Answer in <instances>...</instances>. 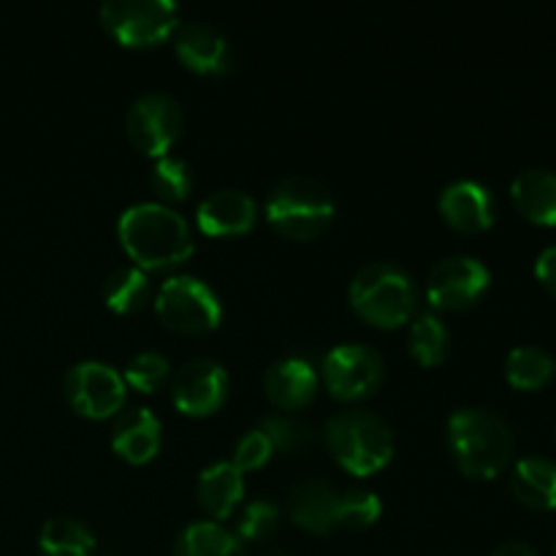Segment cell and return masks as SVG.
<instances>
[{"label":"cell","instance_id":"obj_18","mask_svg":"<svg viewBox=\"0 0 556 556\" xmlns=\"http://www.w3.org/2000/svg\"><path fill=\"white\" fill-rule=\"evenodd\" d=\"M163 445V424L150 407L119 410L112 427V448L130 465H147Z\"/></svg>","mask_w":556,"mask_h":556},{"label":"cell","instance_id":"obj_17","mask_svg":"<svg viewBox=\"0 0 556 556\" xmlns=\"http://www.w3.org/2000/svg\"><path fill=\"white\" fill-rule=\"evenodd\" d=\"M318 369L302 356H280L264 372V391L280 410H302L318 394Z\"/></svg>","mask_w":556,"mask_h":556},{"label":"cell","instance_id":"obj_19","mask_svg":"<svg viewBox=\"0 0 556 556\" xmlns=\"http://www.w3.org/2000/svg\"><path fill=\"white\" fill-rule=\"evenodd\" d=\"M195 497L212 519H228L244 497V472L231 459L212 462L199 472Z\"/></svg>","mask_w":556,"mask_h":556},{"label":"cell","instance_id":"obj_16","mask_svg":"<svg viewBox=\"0 0 556 556\" xmlns=\"http://www.w3.org/2000/svg\"><path fill=\"white\" fill-rule=\"evenodd\" d=\"M293 525L313 535H329L340 527V492L320 478H302L288 492Z\"/></svg>","mask_w":556,"mask_h":556},{"label":"cell","instance_id":"obj_3","mask_svg":"<svg viewBox=\"0 0 556 556\" xmlns=\"http://www.w3.org/2000/svg\"><path fill=\"white\" fill-rule=\"evenodd\" d=\"M324 443L337 465L358 478L383 470L396 448L391 424L378 413L364 410V407L334 413L324 424Z\"/></svg>","mask_w":556,"mask_h":556},{"label":"cell","instance_id":"obj_2","mask_svg":"<svg viewBox=\"0 0 556 556\" xmlns=\"http://www.w3.org/2000/svg\"><path fill=\"white\" fill-rule=\"evenodd\" d=\"M448 451L467 478L492 481L510 465L516 438L510 424L486 407H459L448 418Z\"/></svg>","mask_w":556,"mask_h":556},{"label":"cell","instance_id":"obj_9","mask_svg":"<svg viewBox=\"0 0 556 556\" xmlns=\"http://www.w3.org/2000/svg\"><path fill=\"white\" fill-rule=\"evenodd\" d=\"M318 378L337 400H364L372 396L386 380V358L367 342H342L326 353Z\"/></svg>","mask_w":556,"mask_h":556},{"label":"cell","instance_id":"obj_5","mask_svg":"<svg viewBox=\"0 0 556 556\" xmlns=\"http://www.w3.org/2000/svg\"><path fill=\"white\" fill-rule=\"evenodd\" d=\"M337 215V201L329 185L313 174H288L266 195V217L288 239L320 237Z\"/></svg>","mask_w":556,"mask_h":556},{"label":"cell","instance_id":"obj_22","mask_svg":"<svg viewBox=\"0 0 556 556\" xmlns=\"http://www.w3.org/2000/svg\"><path fill=\"white\" fill-rule=\"evenodd\" d=\"M174 556H248L233 530L212 519L190 521L174 541Z\"/></svg>","mask_w":556,"mask_h":556},{"label":"cell","instance_id":"obj_10","mask_svg":"<svg viewBox=\"0 0 556 556\" xmlns=\"http://www.w3.org/2000/svg\"><path fill=\"white\" fill-rule=\"evenodd\" d=\"M65 400L85 418H112L125 405V380L112 364L85 358L65 372Z\"/></svg>","mask_w":556,"mask_h":556},{"label":"cell","instance_id":"obj_35","mask_svg":"<svg viewBox=\"0 0 556 556\" xmlns=\"http://www.w3.org/2000/svg\"><path fill=\"white\" fill-rule=\"evenodd\" d=\"M261 556H293L291 552H282V548H271V552H264Z\"/></svg>","mask_w":556,"mask_h":556},{"label":"cell","instance_id":"obj_14","mask_svg":"<svg viewBox=\"0 0 556 556\" xmlns=\"http://www.w3.org/2000/svg\"><path fill=\"white\" fill-rule=\"evenodd\" d=\"M438 210L451 228L462 233H481L492 228L497 204L486 185L476 179H454L440 190Z\"/></svg>","mask_w":556,"mask_h":556},{"label":"cell","instance_id":"obj_24","mask_svg":"<svg viewBox=\"0 0 556 556\" xmlns=\"http://www.w3.org/2000/svg\"><path fill=\"white\" fill-rule=\"evenodd\" d=\"M38 548L43 556H92L96 554V535L76 516L58 514L43 521L41 532H38Z\"/></svg>","mask_w":556,"mask_h":556},{"label":"cell","instance_id":"obj_21","mask_svg":"<svg viewBox=\"0 0 556 556\" xmlns=\"http://www.w3.org/2000/svg\"><path fill=\"white\" fill-rule=\"evenodd\" d=\"M516 500L532 510L556 508V462L546 456H525L510 470Z\"/></svg>","mask_w":556,"mask_h":556},{"label":"cell","instance_id":"obj_20","mask_svg":"<svg viewBox=\"0 0 556 556\" xmlns=\"http://www.w3.org/2000/svg\"><path fill=\"white\" fill-rule=\"evenodd\" d=\"M510 199L521 217L535 226H556V172L525 168L510 182Z\"/></svg>","mask_w":556,"mask_h":556},{"label":"cell","instance_id":"obj_36","mask_svg":"<svg viewBox=\"0 0 556 556\" xmlns=\"http://www.w3.org/2000/svg\"><path fill=\"white\" fill-rule=\"evenodd\" d=\"M554 556H556V546H554Z\"/></svg>","mask_w":556,"mask_h":556},{"label":"cell","instance_id":"obj_31","mask_svg":"<svg viewBox=\"0 0 556 556\" xmlns=\"http://www.w3.org/2000/svg\"><path fill=\"white\" fill-rule=\"evenodd\" d=\"M277 525H280V508H277V503H271L266 497H255L242 508V514L237 519V530L233 532H237L242 543L266 541L277 530Z\"/></svg>","mask_w":556,"mask_h":556},{"label":"cell","instance_id":"obj_8","mask_svg":"<svg viewBox=\"0 0 556 556\" xmlns=\"http://www.w3.org/2000/svg\"><path fill=\"white\" fill-rule=\"evenodd\" d=\"M185 128L182 103L166 90H147L134 98L125 112V134L130 144L152 157L168 155Z\"/></svg>","mask_w":556,"mask_h":556},{"label":"cell","instance_id":"obj_6","mask_svg":"<svg viewBox=\"0 0 556 556\" xmlns=\"http://www.w3.org/2000/svg\"><path fill=\"white\" fill-rule=\"evenodd\" d=\"M155 313L166 329L199 337L220 326L223 304L201 277L172 275L157 288Z\"/></svg>","mask_w":556,"mask_h":556},{"label":"cell","instance_id":"obj_28","mask_svg":"<svg viewBox=\"0 0 556 556\" xmlns=\"http://www.w3.org/2000/svg\"><path fill=\"white\" fill-rule=\"evenodd\" d=\"M261 432L271 440L280 454H302L315 443V432L307 421L288 413H271L261 421Z\"/></svg>","mask_w":556,"mask_h":556},{"label":"cell","instance_id":"obj_30","mask_svg":"<svg viewBox=\"0 0 556 556\" xmlns=\"http://www.w3.org/2000/svg\"><path fill=\"white\" fill-rule=\"evenodd\" d=\"M383 514V503L372 489H345L340 492V527L345 530H367Z\"/></svg>","mask_w":556,"mask_h":556},{"label":"cell","instance_id":"obj_32","mask_svg":"<svg viewBox=\"0 0 556 556\" xmlns=\"http://www.w3.org/2000/svg\"><path fill=\"white\" fill-rule=\"evenodd\" d=\"M271 454H275V445H271V440L261 432V427H255L237 440L231 462L239 467V470L248 472V470H258V467H264L266 462L271 459Z\"/></svg>","mask_w":556,"mask_h":556},{"label":"cell","instance_id":"obj_29","mask_svg":"<svg viewBox=\"0 0 556 556\" xmlns=\"http://www.w3.org/2000/svg\"><path fill=\"white\" fill-rule=\"evenodd\" d=\"M172 378V362L161 351H139L125 364L123 380L141 394H155Z\"/></svg>","mask_w":556,"mask_h":556},{"label":"cell","instance_id":"obj_23","mask_svg":"<svg viewBox=\"0 0 556 556\" xmlns=\"http://www.w3.org/2000/svg\"><path fill=\"white\" fill-rule=\"evenodd\" d=\"M101 293L112 313L134 315L150 304L152 286L144 269H139L136 264H123L109 271L101 286Z\"/></svg>","mask_w":556,"mask_h":556},{"label":"cell","instance_id":"obj_26","mask_svg":"<svg viewBox=\"0 0 556 556\" xmlns=\"http://www.w3.org/2000/svg\"><path fill=\"white\" fill-rule=\"evenodd\" d=\"M556 372V362L552 353L538 345H519L505 358V378L519 391H538L552 383Z\"/></svg>","mask_w":556,"mask_h":556},{"label":"cell","instance_id":"obj_13","mask_svg":"<svg viewBox=\"0 0 556 556\" xmlns=\"http://www.w3.org/2000/svg\"><path fill=\"white\" fill-rule=\"evenodd\" d=\"M172 38H174V52H177V58L182 60L185 68H190L193 74L220 76V74H228V71H233V65H237L231 43H228V38L223 36L220 27H215L212 22H204V20L179 22Z\"/></svg>","mask_w":556,"mask_h":556},{"label":"cell","instance_id":"obj_12","mask_svg":"<svg viewBox=\"0 0 556 556\" xmlns=\"http://www.w3.org/2000/svg\"><path fill=\"white\" fill-rule=\"evenodd\" d=\"M231 378L215 358H190L172 375V402L179 413L193 418L212 416L228 400Z\"/></svg>","mask_w":556,"mask_h":556},{"label":"cell","instance_id":"obj_33","mask_svg":"<svg viewBox=\"0 0 556 556\" xmlns=\"http://www.w3.org/2000/svg\"><path fill=\"white\" fill-rule=\"evenodd\" d=\"M535 277L541 280V286L546 291H552L556 296V244L543 250L535 261Z\"/></svg>","mask_w":556,"mask_h":556},{"label":"cell","instance_id":"obj_25","mask_svg":"<svg viewBox=\"0 0 556 556\" xmlns=\"http://www.w3.org/2000/svg\"><path fill=\"white\" fill-rule=\"evenodd\" d=\"M407 348H410V356L421 367H438V364H443L451 348V334L445 320L434 309L413 315L410 329H407Z\"/></svg>","mask_w":556,"mask_h":556},{"label":"cell","instance_id":"obj_27","mask_svg":"<svg viewBox=\"0 0 556 556\" xmlns=\"http://www.w3.org/2000/svg\"><path fill=\"white\" fill-rule=\"evenodd\" d=\"M150 188L161 199V204H179L193 193V172L182 157L163 155L150 172Z\"/></svg>","mask_w":556,"mask_h":556},{"label":"cell","instance_id":"obj_7","mask_svg":"<svg viewBox=\"0 0 556 556\" xmlns=\"http://www.w3.org/2000/svg\"><path fill=\"white\" fill-rule=\"evenodd\" d=\"M98 20L123 47H157L177 30L179 9L172 0H106Z\"/></svg>","mask_w":556,"mask_h":556},{"label":"cell","instance_id":"obj_1","mask_svg":"<svg viewBox=\"0 0 556 556\" xmlns=\"http://www.w3.org/2000/svg\"><path fill=\"white\" fill-rule=\"evenodd\" d=\"M117 239L139 269H174L193 255L190 223L161 201H136L117 217Z\"/></svg>","mask_w":556,"mask_h":556},{"label":"cell","instance_id":"obj_34","mask_svg":"<svg viewBox=\"0 0 556 556\" xmlns=\"http://www.w3.org/2000/svg\"><path fill=\"white\" fill-rule=\"evenodd\" d=\"M489 556H541V554H538L535 546H530V543L525 541H505L500 543V546Z\"/></svg>","mask_w":556,"mask_h":556},{"label":"cell","instance_id":"obj_15","mask_svg":"<svg viewBox=\"0 0 556 556\" xmlns=\"http://www.w3.org/2000/svg\"><path fill=\"white\" fill-rule=\"evenodd\" d=\"M195 223L206 237H239L258 223V204L239 188H220L195 206Z\"/></svg>","mask_w":556,"mask_h":556},{"label":"cell","instance_id":"obj_4","mask_svg":"<svg viewBox=\"0 0 556 556\" xmlns=\"http://www.w3.org/2000/svg\"><path fill=\"white\" fill-rule=\"evenodd\" d=\"M348 302L367 324L396 329L416 313L418 288L410 271L396 261H372L353 275Z\"/></svg>","mask_w":556,"mask_h":556},{"label":"cell","instance_id":"obj_11","mask_svg":"<svg viewBox=\"0 0 556 556\" xmlns=\"http://www.w3.org/2000/svg\"><path fill=\"white\" fill-rule=\"evenodd\" d=\"M492 271L476 255H445L429 269L427 299L434 309L459 313L486 293Z\"/></svg>","mask_w":556,"mask_h":556}]
</instances>
